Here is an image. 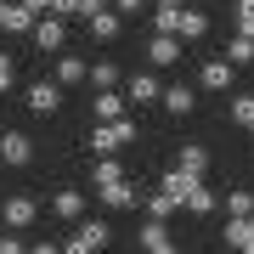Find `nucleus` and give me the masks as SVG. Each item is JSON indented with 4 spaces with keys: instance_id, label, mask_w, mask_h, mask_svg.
<instances>
[{
    "instance_id": "f257e3e1",
    "label": "nucleus",
    "mask_w": 254,
    "mask_h": 254,
    "mask_svg": "<svg viewBox=\"0 0 254 254\" xmlns=\"http://www.w3.org/2000/svg\"><path fill=\"white\" fill-rule=\"evenodd\" d=\"M113 243V226H102V220H73V237L63 243V254H102Z\"/></svg>"
},
{
    "instance_id": "f03ea898",
    "label": "nucleus",
    "mask_w": 254,
    "mask_h": 254,
    "mask_svg": "<svg viewBox=\"0 0 254 254\" xmlns=\"http://www.w3.org/2000/svg\"><path fill=\"white\" fill-rule=\"evenodd\" d=\"M130 141H136V125H130V119H108V125H96V136H91L96 158H113L119 147H130Z\"/></svg>"
},
{
    "instance_id": "7ed1b4c3",
    "label": "nucleus",
    "mask_w": 254,
    "mask_h": 254,
    "mask_svg": "<svg viewBox=\"0 0 254 254\" xmlns=\"http://www.w3.org/2000/svg\"><path fill=\"white\" fill-rule=\"evenodd\" d=\"M34 11L23 6V0H0V34H34Z\"/></svg>"
},
{
    "instance_id": "20e7f679",
    "label": "nucleus",
    "mask_w": 254,
    "mask_h": 254,
    "mask_svg": "<svg viewBox=\"0 0 254 254\" xmlns=\"http://www.w3.org/2000/svg\"><path fill=\"white\" fill-rule=\"evenodd\" d=\"M0 164H11V170L34 164V141H28L23 130H6V136H0Z\"/></svg>"
},
{
    "instance_id": "39448f33",
    "label": "nucleus",
    "mask_w": 254,
    "mask_h": 254,
    "mask_svg": "<svg viewBox=\"0 0 254 254\" xmlns=\"http://www.w3.org/2000/svg\"><path fill=\"white\" fill-rule=\"evenodd\" d=\"M0 215H6V226H11V232H23V226H34V215H40V203L28 198V192H11V198H6V209H0Z\"/></svg>"
},
{
    "instance_id": "423d86ee",
    "label": "nucleus",
    "mask_w": 254,
    "mask_h": 254,
    "mask_svg": "<svg viewBox=\"0 0 254 254\" xmlns=\"http://www.w3.org/2000/svg\"><path fill=\"white\" fill-rule=\"evenodd\" d=\"M96 198L108 209H136V187H130V175H119V181H96Z\"/></svg>"
},
{
    "instance_id": "0eeeda50",
    "label": "nucleus",
    "mask_w": 254,
    "mask_h": 254,
    "mask_svg": "<svg viewBox=\"0 0 254 254\" xmlns=\"http://www.w3.org/2000/svg\"><path fill=\"white\" fill-rule=\"evenodd\" d=\"M125 91L136 108H147V102H164V85H158V73H130L125 79Z\"/></svg>"
},
{
    "instance_id": "6e6552de",
    "label": "nucleus",
    "mask_w": 254,
    "mask_h": 254,
    "mask_svg": "<svg viewBox=\"0 0 254 254\" xmlns=\"http://www.w3.org/2000/svg\"><path fill=\"white\" fill-rule=\"evenodd\" d=\"M28 108H34V113H57V108H63V85H57V79L28 85Z\"/></svg>"
},
{
    "instance_id": "1a4fd4ad",
    "label": "nucleus",
    "mask_w": 254,
    "mask_h": 254,
    "mask_svg": "<svg viewBox=\"0 0 254 254\" xmlns=\"http://www.w3.org/2000/svg\"><path fill=\"white\" fill-rule=\"evenodd\" d=\"M175 57H181V34H153L147 40V63L153 68H170Z\"/></svg>"
},
{
    "instance_id": "9d476101",
    "label": "nucleus",
    "mask_w": 254,
    "mask_h": 254,
    "mask_svg": "<svg viewBox=\"0 0 254 254\" xmlns=\"http://www.w3.org/2000/svg\"><path fill=\"white\" fill-rule=\"evenodd\" d=\"M34 46H40V51H63V46H68L63 17H40V23H34Z\"/></svg>"
},
{
    "instance_id": "9b49d317",
    "label": "nucleus",
    "mask_w": 254,
    "mask_h": 254,
    "mask_svg": "<svg viewBox=\"0 0 254 254\" xmlns=\"http://www.w3.org/2000/svg\"><path fill=\"white\" fill-rule=\"evenodd\" d=\"M141 254H175V237L164 232V220H147L141 226Z\"/></svg>"
},
{
    "instance_id": "f8f14e48",
    "label": "nucleus",
    "mask_w": 254,
    "mask_h": 254,
    "mask_svg": "<svg viewBox=\"0 0 254 254\" xmlns=\"http://www.w3.org/2000/svg\"><path fill=\"white\" fill-rule=\"evenodd\" d=\"M164 108H170L175 119H187L192 108H198V91H192V85H164Z\"/></svg>"
},
{
    "instance_id": "ddd939ff",
    "label": "nucleus",
    "mask_w": 254,
    "mask_h": 254,
    "mask_svg": "<svg viewBox=\"0 0 254 254\" xmlns=\"http://www.w3.org/2000/svg\"><path fill=\"white\" fill-rule=\"evenodd\" d=\"M85 79H91V68H85L73 51H63V57H57V85H63V91H68V85H85Z\"/></svg>"
},
{
    "instance_id": "4468645a",
    "label": "nucleus",
    "mask_w": 254,
    "mask_h": 254,
    "mask_svg": "<svg viewBox=\"0 0 254 254\" xmlns=\"http://www.w3.org/2000/svg\"><path fill=\"white\" fill-rule=\"evenodd\" d=\"M198 85H203V91H226V85H232V63H226V57H220V63H203L198 68Z\"/></svg>"
},
{
    "instance_id": "2eb2a0df",
    "label": "nucleus",
    "mask_w": 254,
    "mask_h": 254,
    "mask_svg": "<svg viewBox=\"0 0 254 254\" xmlns=\"http://www.w3.org/2000/svg\"><path fill=\"white\" fill-rule=\"evenodd\" d=\"M226 243H232L237 254H254V215H243V220H232V226H226Z\"/></svg>"
},
{
    "instance_id": "dca6fc26",
    "label": "nucleus",
    "mask_w": 254,
    "mask_h": 254,
    "mask_svg": "<svg viewBox=\"0 0 254 254\" xmlns=\"http://www.w3.org/2000/svg\"><path fill=\"white\" fill-rule=\"evenodd\" d=\"M51 215L57 220H85V198H79V192H57V198H51Z\"/></svg>"
},
{
    "instance_id": "f3484780",
    "label": "nucleus",
    "mask_w": 254,
    "mask_h": 254,
    "mask_svg": "<svg viewBox=\"0 0 254 254\" xmlns=\"http://www.w3.org/2000/svg\"><path fill=\"white\" fill-rule=\"evenodd\" d=\"M175 34H181V40H203V34H209V11L187 6V11H181V28H175Z\"/></svg>"
},
{
    "instance_id": "a211bd4d",
    "label": "nucleus",
    "mask_w": 254,
    "mask_h": 254,
    "mask_svg": "<svg viewBox=\"0 0 254 254\" xmlns=\"http://www.w3.org/2000/svg\"><path fill=\"white\" fill-rule=\"evenodd\" d=\"M226 63H232V68H249V63H254V34H243V28H237L232 46H226Z\"/></svg>"
},
{
    "instance_id": "6ab92c4d",
    "label": "nucleus",
    "mask_w": 254,
    "mask_h": 254,
    "mask_svg": "<svg viewBox=\"0 0 254 254\" xmlns=\"http://www.w3.org/2000/svg\"><path fill=\"white\" fill-rule=\"evenodd\" d=\"M108 119H125V96L119 91H96V125H108Z\"/></svg>"
},
{
    "instance_id": "aec40b11",
    "label": "nucleus",
    "mask_w": 254,
    "mask_h": 254,
    "mask_svg": "<svg viewBox=\"0 0 254 254\" xmlns=\"http://www.w3.org/2000/svg\"><path fill=\"white\" fill-rule=\"evenodd\" d=\"M175 164H181V170H187V175H203V170H209V153H203V147H198V141H187V147H181V153H175Z\"/></svg>"
},
{
    "instance_id": "412c9836",
    "label": "nucleus",
    "mask_w": 254,
    "mask_h": 254,
    "mask_svg": "<svg viewBox=\"0 0 254 254\" xmlns=\"http://www.w3.org/2000/svg\"><path fill=\"white\" fill-rule=\"evenodd\" d=\"M119 28H125L119 11H96V17H91V34H96V40H119Z\"/></svg>"
},
{
    "instance_id": "4be33fe9",
    "label": "nucleus",
    "mask_w": 254,
    "mask_h": 254,
    "mask_svg": "<svg viewBox=\"0 0 254 254\" xmlns=\"http://www.w3.org/2000/svg\"><path fill=\"white\" fill-rule=\"evenodd\" d=\"M187 209H192V215H215V192H209V187L198 181V187L187 192Z\"/></svg>"
},
{
    "instance_id": "5701e85b",
    "label": "nucleus",
    "mask_w": 254,
    "mask_h": 254,
    "mask_svg": "<svg viewBox=\"0 0 254 254\" xmlns=\"http://www.w3.org/2000/svg\"><path fill=\"white\" fill-rule=\"evenodd\" d=\"M175 209H181V203H175L170 192H158V187H153V198H147V215H153V220H170Z\"/></svg>"
},
{
    "instance_id": "b1692460",
    "label": "nucleus",
    "mask_w": 254,
    "mask_h": 254,
    "mask_svg": "<svg viewBox=\"0 0 254 254\" xmlns=\"http://www.w3.org/2000/svg\"><path fill=\"white\" fill-rule=\"evenodd\" d=\"M232 125L254 136V96H237V102H232Z\"/></svg>"
},
{
    "instance_id": "393cba45",
    "label": "nucleus",
    "mask_w": 254,
    "mask_h": 254,
    "mask_svg": "<svg viewBox=\"0 0 254 254\" xmlns=\"http://www.w3.org/2000/svg\"><path fill=\"white\" fill-rule=\"evenodd\" d=\"M187 11V6H181ZM181 11H164V6H153V34H175L181 28Z\"/></svg>"
},
{
    "instance_id": "a878e982",
    "label": "nucleus",
    "mask_w": 254,
    "mask_h": 254,
    "mask_svg": "<svg viewBox=\"0 0 254 254\" xmlns=\"http://www.w3.org/2000/svg\"><path fill=\"white\" fill-rule=\"evenodd\" d=\"M119 79H125V73H119L113 63H96V68H91V85H96V91H113Z\"/></svg>"
},
{
    "instance_id": "bb28decb",
    "label": "nucleus",
    "mask_w": 254,
    "mask_h": 254,
    "mask_svg": "<svg viewBox=\"0 0 254 254\" xmlns=\"http://www.w3.org/2000/svg\"><path fill=\"white\" fill-rule=\"evenodd\" d=\"M226 215H232V220H243V215H254V192H243V187H237L232 198H226Z\"/></svg>"
},
{
    "instance_id": "cd10ccee",
    "label": "nucleus",
    "mask_w": 254,
    "mask_h": 254,
    "mask_svg": "<svg viewBox=\"0 0 254 254\" xmlns=\"http://www.w3.org/2000/svg\"><path fill=\"white\" fill-rule=\"evenodd\" d=\"M119 175H125L119 158H96V175H91V181H119Z\"/></svg>"
},
{
    "instance_id": "c85d7f7f",
    "label": "nucleus",
    "mask_w": 254,
    "mask_h": 254,
    "mask_svg": "<svg viewBox=\"0 0 254 254\" xmlns=\"http://www.w3.org/2000/svg\"><path fill=\"white\" fill-rule=\"evenodd\" d=\"M237 28H243V34H254V0H237Z\"/></svg>"
},
{
    "instance_id": "c756f323",
    "label": "nucleus",
    "mask_w": 254,
    "mask_h": 254,
    "mask_svg": "<svg viewBox=\"0 0 254 254\" xmlns=\"http://www.w3.org/2000/svg\"><path fill=\"white\" fill-rule=\"evenodd\" d=\"M11 79H17V68H11V57L0 51V91H11Z\"/></svg>"
},
{
    "instance_id": "7c9ffc66",
    "label": "nucleus",
    "mask_w": 254,
    "mask_h": 254,
    "mask_svg": "<svg viewBox=\"0 0 254 254\" xmlns=\"http://www.w3.org/2000/svg\"><path fill=\"white\" fill-rule=\"evenodd\" d=\"M0 254H28V249H23V237H17V232H6V237H0Z\"/></svg>"
},
{
    "instance_id": "2f4dec72",
    "label": "nucleus",
    "mask_w": 254,
    "mask_h": 254,
    "mask_svg": "<svg viewBox=\"0 0 254 254\" xmlns=\"http://www.w3.org/2000/svg\"><path fill=\"white\" fill-rule=\"evenodd\" d=\"M96 11H108V0H79V17H85V23H91Z\"/></svg>"
},
{
    "instance_id": "473e14b6",
    "label": "nucleus",
    "mask_w": 254,
    "mask_h": 254,
    "mask_svg": "<svg viewBox=\"0 0 254 254\" xmlns=\"http://www.w3.org/2000/svg\"><path fill=\"white\" fill-rule=\"evenodd\" d=\"M68 11H79V0H51V17H68Z\"/></svg>"
},
{
    "instance_id": "72a5a7b5",
    "label": "nucleus",
    "mask_w": 254,
    "mask_h": 254,
    "mask_svg": "<svg viewBox=\"0 0 254 254\" xmlns=\"http://www.w3.org/2000/svg\"><path fill=\"white\" fill-rule=\"evenodd\" d=\"M28 11H34V17H51V0H23Z\"/></svg>"
},
{
    "instance_id": "f704fd0d",
    "label": "nucleus",
    "mask_w": 254,
    "mask_h": 254,
    "mask_svg": "<svg viewBox=\"0 0 254 254\" xmlns=\"http://www.w3.org/2000/svg\"><path fill=\"white\" fill-rule=\"evenodd\" d=\"M28 254H63V243H34Z\"/></svg>"
},
{
    "instance_id": "c9c22d12",
    "label": "nucleus",
    "mask_w": 254,
    "mask_h": 254,
    "mask_svg": "<svg viewBox=\"0 0 254 254\" xmlns=\"http://www.w3.org/2000/svg\"><path fill=\"white\" fill-rule=\"evenodd\" d=\"M147 6V0H119V11H141Z\"/></svg>"
},
{
    "instance_id": "e433bc0d",
    "label": "nucleus",
    "mask_w": 254,
    "mask_h": 254,
    "mask_svg": "<svg viewBox=\"0 0 254 254\" xmlns=\"http://www.w3.org/2000/svg\"><path fill=\"white\" fill-rule=\"evenodd\" d=\"M153 6H164V11H181V0H153Z\"/></svg>"
}]
</instances>
